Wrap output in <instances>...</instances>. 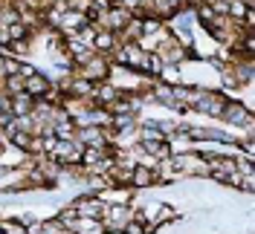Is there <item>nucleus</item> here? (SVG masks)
Masks as SVG:
<instances>
[{
    "instance_id": "dca6fc26",
    "label": "nucleus",
    "mask_w": 255,
    "mask_h": 234,
    "mask_svg": "<svg viewBox=\"0 0 255 234\" xmlns=\"http://www.w3.org/2000/svg\"><path fill=\"white\" fill-rule=\"evenodd\" d=\"M162 58L168 64H177V61H183V47H162Z\"/></svg>"
},
{
    "instance_id": "f03ea898",
    "label": "nucleus",
    "mask_w": 255,
    "mask_h": 234,
    "mask_svg": "<svg viewBox=\"0 0 255 234\" xmlns=\"http://www.w3.org/2000/svg\"><path fill=\"white\" fill-rule=\"evenodd\" d=\"M221 116L226 119V122H232V125H247V127H250V122H253V116L241 107V104H232V101H226V104H223Z\"/></svg>"
},
{
    "instance_id": "f257e3e1",
    "label": "nucleus",
    "mask_w": 255,
    "mask_h": 234,
    "mask_svg": "<svg viewBox=\"0 0 255 234\" xmlns=\"http://www.w3.org/2000/svg\"><path fill=\"white\" fill-rule=\"evenodd\" d=\"M73 214L76 217H87V220H99L105 214V203L96 200V197H84V200H79L73 205Z\"/></svg>"
},
{
    "instance_id": "1a4fd4ad",
    "label": "nucleus",
    "mask_w": 255,
    "mask_h": 234,
    "mask_svg": "<svg viewBox=\"0 0 255 234\" xmlns=\"http://www.w3.org/2000/svg\"><path fill=\"white\" fill-rule=\"evenodd\" d=\"M108 23H111L113 29L125 26V23H128V12L122 9V6H113V9H108Z\"/></svg>"
},
{
    "instance_id": "aec40b11",
    "label": "nucleus",
    "mask_w": 255,
    "mask_h": 234,
    "mask_svg": "<svg viewBox=\"0 0 255 234\" xmlns=\"http://www.w3.org/2000/svg\"><path fill=\"white\" fill-rule=\"evenodd\" d=\"M15 119H12V113H0V127H6V125H12Z\"/></svg>"
},
{
    "instance_id": "9d476101",
    "label": "nucleus",
    "mask_w": 255,
    "mask_h": 234,
    "mask_svg": "<svg viewBox=\"0 0 255 234\" xmlns=\"http://www.w3.org/2000/svg\"><path fill=\"white\" fill-rule=\"evenodd\" d=\"M79 142H87V145H105V139H102V130L99 127H84L79 133Z\"/></svg>"
},
{
    "instance_id": "2eb2a0df",
    "label": "nucleus",
    "mask_w": 255,
    "mask_h": 234,
    "mask_svg": "<svg viewBox=\"0 0 255 234\" xmlns=\"http://www.w3.org/2000/svg\"><path fill=\"white\" fill-rule=\"evenodd\" d=\"M122 232L125 234H151V226H142L139 220H133V223H125L122 226Z\"/></svg>"
},
{
    "instance_id": "4be33fe9",
    "label": "nucleus",
    "mask_w": 255,
    "mask_h": 234,
    "mask_svg": "<svg viewBox=\"0 0 255 234\" xmlns=\"http://www.w3.org/2000/svg\"><path fill=\"white\" fill-rule=\"evenodd\" d=\"M0 73H3V55H0Z\"/></svg>"
},
{
    "instance_id": "4468645a",
    "label": "nucleus",
    "mask_w": 255,
    "mask_h": 234,
    "mask_svg": "<svg viewBox=\"0 0 255 234\" xmlns=\"http://www.w3.org/2000/svg\"><path fill=\"white\" fill-rule=\"evenodd\" d=\"M6 38H9V41H20V38H26V26H23V23H12V26H6Z\"/></svg>"
},
{
    "instance_id": "6ab92c4d",
    "label": "nucleus",
    "mask_w": 255,
    "mask_h": 234,
    "mask_svg": "<svg viewBox=\"0 0 255 234\" xmlns=\"http://www.w3.org/2000/svg\"><path fill=\"white\" fill-rule=\"evenodd\" d=\"M145 70H151V73H162V58L159 55H148V67Z\"/></svg>"
},
{
    "instance_id": "7ed1b4c3",
    "label": "nucleus",
    "mask_w": 255,
    "mask_h": 234,
    "mask_svg": "<svg viewBox=\"0 0 255 234\" xmlns=\"http://www.w3.org/2000/svg\"><path fill=\"white\" fill-rule=\"evenodd\" d=\"M23 93L32 95V98H38V95H47L49 93V81L47 76H29V78H23Z\"/></svg>"
},
{
    "instance_id": "9b49d317",
    "label": "nucleus",
    "mask_w": 255,
    "mask_h": 234,
    "mask_svg": "<svg viewBox=\"0 0 255 234\" xmlns=\"http://www.w3.org/2000/svg\"><path fill=\"white\" fill-rule=\"evenodd\" d=\"M142 151L157 159H168V145H162V142H142Z\"/></svg>"
},
{
    "instance_id": "412c9836",
    "label": "nucleus",
    "mask_w": 255,
    "mask_h": 234,
    "mask_svg": "<svg viewBox=\"0 0 255 234\" xmlns=\"http://www.w3.org/2000/svg\"><path fill=\"white\" fill-rule=\"evenodd\" d=\"M0 44H9V38H6V32L0 29Z\"/></svg>"
},
{
    "instance_id": "f3484780",
    "label": "nucleus",
    "mask_w": 255,
    "mask_h": 234,
    "mask_svg": "<svg viewBox=\"0 0 255 234\" xmlns=\"http://www.w3.org/2000/svg\"><path fill=\"white\" fill-rule=\"evenodd\" d=\"M3 73L6 76H20V64L12 61V58H3Z\"/></svg>"
},
{
    "instance_id": "a211bd4d",
    "label": "nucleus",
    "mask_w": 255,
    "mask_h": 234,
    "mask_svg": "<svg viewBox=\"0 0 255 234\" xmlns=\"http://www.w3.org/2000/svg\"><path fill=\"white\" fill-rule=\"evenodd\" d=\"M6 87H9V90H12V93H23V78L20 76H9V81H6Z\"/></svg>"
},
{
    "instance_id": "423d86ee",
    "label": "nucleus",
    "mask_w": 255,
    "mask_h": 234,
    "mask_svg": "<svg viewBox=\"0 0 255 234\" xmlns=\"http://www.w3.org/2000/svg\"><path fill=\"white\" fill-rule=\"evenodd\" d=\"M93 95L99 104H113L116 98H119V90L111 87V84H102V87H93Z\"/></svg>"
},
{
    "instance_id": "ddd939ff",
    "label": "nucleus",
    "mask_w": 255,
    "mask_h": 234,
    "mask_svg": "<svg viewBox=\"0 0 255 234\" xmlns=\"http://www.w3.org/2000/svg\"><path fill=\"white\" fill-rule=\"evenodd\" d=\"M93 47L96 49H111L113 47V35H111V32H96Z\"/></svg>"
},
{
    "instance_id": "f8f14e48",
    "label": "nucleus",
    "mask_w": 255,
    "mask_h": 234,
    "mask_svg": "<svg viewBox=\"0 0 255 234\" xmlns=\"http://www.w3.org/2000/svg\"><path fill=\"white\" fill-rule=\"evenodd\" d=\"M9 139L15 142L20 151H29V142H32L29 133H23V130H12V133H9Z\"/></svg>"
},
{
    "instance_id": "6e6552de",
    "label": "nucleus",
    "mask_w": 255,
    "mask_h": 234,
    "mask_svg": "<svg viewBox=\"0 0 255 234\" xmlns=\"http://www.w3.org/2000/svg\"><path fill=\"white\" fill-rule=\"evenodd\" d=\"M154 179H157V173H151L148 168H133V173H130V182H133V185H139V188L151 185Z\"/></svg>"
},
{
    "instance_id": "0eeeda50",
    "label": "nucleus",
    "mask_w": 255,
    "mask_h": 234,
    "mask_svg": "<svg viewBox=\"0 0 255 234\" xmlns=\"http://www.w3.org/2000/svg\"><path fill=\"white\" fill-rule=\"evenodd\" d=\"M67 90H70L73 95H93V81H87V78H76V81L67 84Z\"/></svg>"
},
{
    "instance_id": "39448f33",
    "label": "nucleus",
    "mask_w": 255,
    "mask_h": 234,
    "mask_svg": "<svg viewBox=\"0 0 255 234\" xmlns=\"http://www.w3.org/2000/svg\"><path fill=\"white\" fill-rule=\"evenodd\" d=\"M32 107H35V98L26 93H17L15 98H12V116H17V119H23V116H29Z\"/></svg>"
},
{
    "instance_id": "20e7f679",
    "label": "nucleus",
    "mask_w": 255,
    "mask_h": 234,
    "mask_svg": "<svg viewBox=\"0 0 255 234\" xmlns=\"http://www.w3.org/2000/svg\"><path fill=\"white\" fill-rule=\"evenodd\" d=\"M108 76V61L105 58H90V61L84 64V76L81 78H87V81H96V78H105Z\"/></svg>"
}]
</instances>
